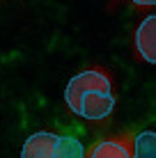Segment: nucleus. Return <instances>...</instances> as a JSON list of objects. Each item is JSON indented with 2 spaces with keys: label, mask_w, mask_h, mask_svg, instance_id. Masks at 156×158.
Listing matches in <instances>:
<instances>
[{
  "label": "nucleus",
  "mask_w": 156,
  "mask_h": 158,
  "mask_svg": "<svg viewBox=\"0 0 156 158\" xmlns=\"http://www.w3.org/2000/svg\"><path fill=\"white\" fill-rule=\"evenodd\" d=\"M53 158H85V149L80 140L71 135H57L55 147H53Z\"/></svg>",
  "instance_id": "obj_6"
},
{
  "label": "nucleus",
  "mask_w": 156,
  "mask_h": 158,
  "mask_svg": "<svg viewBox=\"0 0 156 158\" xmlns=\"http://www.w3.org/2000/svg\"><path fill=\"white\" fill-rule=\"evenodd\" d=\"M131 133H122L115 138L99 140L92 144L85 158H131Z\"/></svg>",
  "instance_id": "obj_2"
},
{
  "label": "nucleus",
  "mask_w": 156,
  "mask_h": 158,
  "mask_svg": "<svg viewBox=\"0 0 156 158\" xmlns=\"http://www.w3.org/2000/svg\"><path fill=\"white\" fill-rule=\"evenodd\" d=\"M131 158H156L154 131H142L131 138Z\"/></svg>",
  "instance_id": "obj_5"
},
{
  "label": "nucleus",
  "mask_w": 156,
  "mask_h": 158,
  "mask_svg": "<svg viewBox=\"0 0 156 158\" xmlns=\"http://www.w3.org/2000/svg\"><path fill=\"white\" fill-rule=\"evenodd\" d=\"M136 5H142V7H149V5H154L156 0H133Z\"/></svg>",
  "instance_id": "obj_7"
},
{
  "label": "nucleus",
  "mask_w": 156,
  "mask_h": 158,
  "mask_svg": "<svg viewBox=\"0 0 156 158\" xmlns=\"http://www.w3.org/2000/svg\"><path fill=\"white\" fill-rule=\"evenodd\" d=\"M57 135L55 133H35L25 140L23 149H21V158H53V147H55Z\"/></svg>",
  "instance_id": "obj_4"
},
{
  "label": "nucleus",
  "mask_w": 156,
  "mask_h": 158,
  "mask_svg": "<svg viewBox=\"0 0 156 158\" xmlns=\"http://www.w3.org/2000/svg\"><path fill=\"white\" fill-rule=\"evenodd\" d=\"M133 46L136 53L145 62H156V16H147L136 30L133 37Z\"/></svg>",
  "instance_id": "obj_3"
},
{
  "label": "nucleus",
  "mask_w": 156,
  "mask_h": 158,
  "mask_svg": "<svg viewBox=\"0 0 156 158\" xmlns=\"http://www.w3.org/2000/svg\"><path fill=\"white\" fill-rule=\"evenodd\" d=\"M64 99L74 115L90 119V122L106 119L115 108L110 73L103 67H92L87 71L76 73L67 85Z\"/></svg>",
  "instance_id": "obj_1"
}]
</instances>
